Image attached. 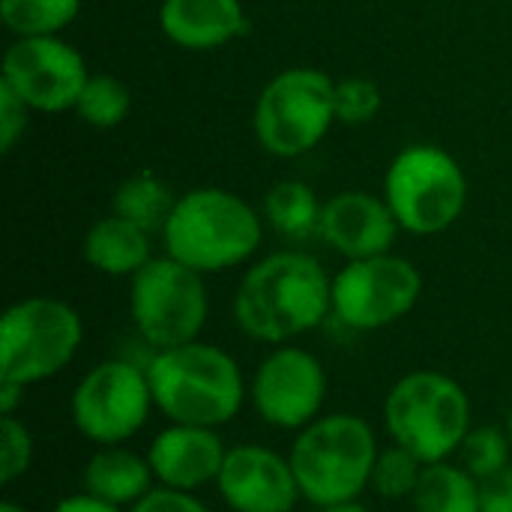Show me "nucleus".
<instances>
[{
	"instance_id": "obj_1",
	"label": "nucleus",
	"mask_w": 512,
	"mask_h": 512,
	"mask_svg": "<svg viewBox=\"0 0 512 512\" xmlns=\"http://www.w3.org/2000/svg\"><path fill=\"white\" fill-rule=\"evenodd\" d=\"M333 315V276L306 252L255 261L234 294V324L261 345H291Z\"/></svg>"
},
{
	"instance_id": "obj_2",
	"label": "nucleus",
	"mask_w": 512,
	"mask_h": 512,
	"mask_svg": "<svg viewBox=\"0 0 512 512\" xmlns=\"http://www.w3.org/2000/svg\"><path fill=\"white\" fill-rule=\"evenodd\" d=\"M153 405L168 423L222 429L249 402L240 363L213 342H186L153 351L144 363Z\"/></svg>"
},
{
	"instance_id": "obj_3",
	"label": "nucleus",
	"mask_w": 512,
	"mask_h": 512,
	"mask_svg": "<svg viewBox=\"0 0 512 512\" xmlns=\"http://www.w3.org/2000/svg\"><path fill=\"white\" fill-rule=\"evenodd\" d=\"M378 453L381 444L372 423L360 414L336 411L321 414L306 429L294 432L288 462L303 501L324 510L360 501L369 489Z\"/></svg>"
},
{
	"instance_id": "obj_4",
	"label": "nucleus",
	"mask_w": 512,
	"mask_h": 512,
	"mask_svg": "<svg viewBox=\"0 0 512 512\" xmlns=\"http://www.w3.org/2000/svg\"><path fill=\"white\" fill-rule=\"evenodd\" d=\"M261 213L240 195L201 186L177 198L165 228V255L198 273H222L246 264L261 246Z\"/></svg>"
},
{
	"instance_id": "obj_5",
	"label": "nucleus",
	"mask_w": 512,
	"mask_h": 512,
	"mask_svg": "<svg viewBox=\"0 0 512 512\" xmlns=\"http://www.w3.org/2000/svg\"><path fill=\"white\" fill-rule=\"evenodd\" d=\"M384 429L390 444L405 447L423 465L447 462L474 429L471 396L447 372H408L384 396Z\"/></svg>"
},
{
	"instance_id": "obj_6",
	"label": "nucleus",
	"mask_w": 512,
	"mask_h": 512,
	"mask_svg": "<svg viewBox=\"0 0 512 512\" xmlns=\"http://www.w3.org/2000/svg\"><path fill=\"white\" fill-rule=\"evenodd\" d=\"M84 342V321L60 297H24L0 318V381L36 387L57 378Z\"/></svg>"
},
{
	"instance_id": "obj_7",
	"label": "nucleus",
	"mask_w": 512,
	"mask_h": 512,
	"mask_svg": "<svg viewBox=\"0 0 512 512\" xmlns=\"http://www.w3.org/2000/svg\"><path fill=\"white\" fill-rule=\"evenodd\" d=\"M384 201L402 231L432 237L456 225L468 201V180L453 153L438 144H411L387 168Z\"/></svg>"
},
{
	"instance_id": "obj_8",
	"label": "nucleus",
	"mask_w": 512,
	"mask_h": 512,
	"mask_svg": "<svg viewBox=\"0 0 512 512\" xmlns=\"http://www.w3.org/2000/svg\"><path fill=\"white\" fill-rule=\"evenodd\" d=\"M336 123V81L312 66H294L267 81L252 111L258 144L279 156L294 159L324 141Z\"/></svg>"
},
{
	"instance_id": "obj_9",
	"label": "nucleus",
	"mask_w": 512,
	"mask_h": 512,
	"mask_svg": "<svg viewBox=\"0 0 512 512\" xmlns=\"http://www.w3.org/2000/svg\"><path fill=\"white\" fill-rule=\"evenodd\" d=\"M210 297L204 273L171 255H153L129 285V318L150 351L177 348L201 339Z\"/></svg>"
},
{
	"instance_id": "obj_10",
	"label": "nucleus",
	"mask_w": 512,
	"mask_h": 512,
	"mask_svg": "<svg viewBox=\"0 0 512 512\" xmlns=\"http://www.w3.org/2000/svg\"><path fill=\"white\" fill-rule=\"evenodd\" d=\"M156 411L147 369L141 363L114 357L81 375L69 399L75 432L96 447H117L132 441Z\"/></svg>"
},
{
	"instance_id": "obj_11",
	"label": "nucleus",
	"mask_w": 512,
	"mask_h": 512,
	"mask_svg": "<svg viewBox=\"0 0 512 512\" xmlns=\"http://www.w3.org/2000/svg\"><path fill=\"white\" fill-rule=\"evenodd\" d=\"M420 294L414 261L393 252L357 258L333 276V318L354 333H375L411 315Z\"/></svg>"
},
{
	"instance_id": "obj_12",
	"label": "nucleus",
	"mask_w": 512,
	"mask_h": 512,
	"mask_svg": "<svg viewBox=\"0 0 512 512\" xmlns=\"http://www.w3.org/2000/svg\"><path fill=\"white\" fill-rule=\"evenodd\" d=\"M327 369L300 345H276L249 378V405L258 420L279 432H300L324 414Z\"/></svg>"
},
{
	"instance_id": "obj_13",
	"label": "nucleus",
	"mask_w": 512,
	"mask_h": 512,
	"mask_svg": "<svg viewBox=\"0 0 512 512\" xmlns=\"http://www.w3.org/2000/svg\"><path fill=\"white\" fill-rule=\"evenodd\" d=\"M87 78L84 57L60 36H18L3 54L0 84L30 111L60 114L75 108Z\"/></svg>"
},
{
	"instance_id": "obj_14",
	"label": "nucleus",
	"mask_w": 512,
	"mask_h": 512,
	"mask_svg": "<svg viewBox=\"0 0 512 512\" xmlns=\"http://www.w3.org/2000/svg\"><path fill=\"white\" fill-rule=\"evenodd\" d=\"M216 492L231 512H294L303 501L288 456L255 441L228 447Z\"/></svg>"
},
{
	"instance_id": "obj_15",
	"label": "nucleus",
	"mask_w": 512,
	"mask_h": 512,
	"mask_svg": "<svg viewBox=\"0 0 512 512\" xmlns=\"http://www.w3.org/2000/svg\"><path fill=\"white\" fill-rule=\"evenodd\" d=\"M144 456L153 468L156 486H168L177 492H201L207 486H216L228 447L219 429L168 423L162 432L153 435Z\"/></svg>"
},
{
	"instance_id": "obj_16",
	"label": "nucleus",
	"mask_w": 512,
	"mask_h": 512,
	"mask_svg": "<svg viewBox=\"0 0 512 512\" xmlns=\"http://www.w3.org/2000/svg\"><path fill=\"white\" fill-rule=\"evenodd\" d=\"M399 231L402 228L384 198L348 189L324 201L318 237L342 258L357 261L390 252Z\"/></svg>"
},
{
	"instance_id": "obj_17",
	"label": "nucleus",
	"mask_w": 512,
	"mask_h": 512,
	"mask_svg": "<svg viewBox=\"0 0 512 512\" xmlns=\"http://www.w3.org/2000/svg\"><path fill=\"white\" fill-rule=\"evenodd\" d=\"M246 9L240 0H162V33L189 51H213L246 33Z\"/></svg>"
},
{
	"instance_id": "obj_18",
	"label": "nucleus",
	"mask_w": 512,
	"mask_h": 512,
	"mask_svg": "<svg viewBox=\"0 0 512 512\" xmlns=\"http://www.w3.org/2000/svg\"><path fill=\"white\" fill-rule=\"evenodd\" d=\"M81 486L93 498L129 510L156 486V477L147 456L129 450L126 444H117L96 447V453L84 462Z\"/></svg>"
},
{
	"instance_id": "obj_19",
	"label": "nucleus",
	"mask_w": 512,
	"mask_h": 512,
	"mask_svg": "<svg viewBox=\"0 0 512 512\" xmlns=\"http://www.w3.org/2000/svg\"><path fill=\"white\" fill-rule=\"evenodd\" d=\"M81 252L93 270L105 276H129V279L153 258L150 231L117 213H108L87 228Z\"/></svg>"
},
{
	"instance_id": "obj_20",
	"label": "nucleus",
	"mask_w": 512,
	"mask_h": 512,
	"mask_svg": "<svg viewBox=\"0 0 512 512\" xmlns=\"http://www.w3.org/2000/svg\"><path fill=\"white\" fill-rule=\"evenodd\" d=\"M411 507L414 512H480V480L453 459L426 465Z\"/></svg>"
},
{
	"instance_id": "obj_21",
	"label": "nucleus",
	"mask_w": 512,
	"mask_h": 512,
	"mask_svg": "<svg viewBox=\"0 0 512 512\" xmlns=\"http://www.w3.org/2000/svg\"><path fill=\"white\" fill-rule=\"evenodd\" d=\"M177 198L171 192V186L153 174V171H141V174H132L126 177L117 189H114V198H111V213L141 225L144 231H159L165 228L171 210H174Z\"/></svg>"
},
{
	"instance_id": "obj_22",
	"label": "nucleus",
	"mask_w": 512,
	"mask_h": 512,
	"mask_svg": "<svg viewBox=\"0 0 512 512\" xmlns=\"http://www.w3.org/2000/svg\"><path fill=\"white\" fill-rule=\"evenodd\" d=\"M324 204L300 180H279L264 195V219L288 240H309L321 231Z\"/></svg>"
},
{
	"instance_id": "obj_23",
	"label": "nucleus",
	"mask_w": 512,
	"mask_h": 512,
	"mask_svg": "<svg viewBox=\"0 0 512 512\" xmlns=\"http://www.w3.org/2000/svg\"><path fill=\"white\" fill-rule=\"evenodd\" d=\"M78 9L81 0H0V18L15 36H60Z\"/></svg>"
},
{
	"instance_id": "obj_24",
	"label": "nucleus",
	"mask_w": 512,
	"mask_h": 512,
	"mask_svg": "<svg viewBox=\"0 0 512 512\" xmlns=\"http://www.w3.org/2000/svg\"><path fill=\"white\" fill-rule=\"evenodd\" d=\"M129 105H132V96L120 78L90 75L72 111L93 129H114L126 120Z\"/></svg>"
},
{
	"instance_id": "obj_25",
	"label": "nucleus",
	"mask_w": 512,
	"mask_h": 512,
	"mask_svg": "<svg viewBox=\"0 0 512 512\" xmlns=\"http://www.w3.org/2000/svg\"><path fill=\"white\" fill-rule=\"evenodd\" d=\"M423 468L426 465L405 447H399V444L381 447L375 468H372L369 489L384 501H411V495L417 492V483L423 477Z\"/></svg>"
},
{
	"instance_id": "obj_26",
	"label": "nucleus",
	"mask_w": 512,
	"mask_h": 512,
	"mask_svg": "<svg viewBox=\"0 0 512 512\" xmlns=\"http://www.w3.org/2000/svg\"><path fill=\"white\" fill-rule=\"evenodd\" d=\"M512 456V441L507 435V429L498 426H477L468 432L462 450H459V462L477 477L486 480L498 471H504Z\"/></svg>"
},
{
	"instance_id": "obj_27",
	"label": "nucleus",
	"mask_w": 512,
	"mask_h": 512,
	"mask_svg": "<svg viewBox=\"0 0 512 512\" xmlns=\"http://www.w3.org/2000/svg\"><path fill=\"white\" fill-rule=\"evenodd\" d=\"M384 96L369 78H342L336 81V120L345 126H363L378 117Z\"/></svg>"
},
{
	"instance_id": "obj_28",
	"label": "nucleus",
	"mask_w": 512,
	"mask_h": 512,
	"mask_svg": "<svg viewBox=\"0 0 512 512\" xmlns=\"http://www.w3.org/2000/svg\"><path fill=\"white\" fill-rule=\"evenodd\" d=\"M36 456L33 432L18 417H0V483L12 486L21 480Z\"/></svg>"
},
{
	"instance_id": "obj_29",
	"label": "nucleus",
	"mask_w": 512,
	"mask_h": 512,
	"mask_svg": "<svg viewBox=\"0 0 512 512\" xmlns=\"http://www.w3.org/2000/svg\"><path fill=\"white\" fill-rule=\"evenodd\" d=\"M129 512H213L198 492H177L168 486H153Z\"/></svg>"
},
{
	"instance_id": "obj_30",
	"label": "nucleus",
	"mask_w": 512,
	"mask_h": 512,
	"mask_svg": "<svg viewBox=\"0 0 512 512\" xmlns=\"http://www.w3.org/2000/svg\"><path fill=\"white\" fill-rule=\"evenodd\" d=\"M27 114H30V108L6 84H0V150L3 153H9L18 144V138L24 135Z\"/></svg>"
},
{
	"instance_id": "obj_31",
	"label": "nucleus",
	"mask_w": 512,
	"mask_h": 512,
	"mask_svg": "<svg viewBox=\"0 0 512 512\" xmlns=\"http://www.w3.org/2000/svg\"><path fill=\"white\" fill-rule=\"evenodd\" d=\"M480 512H512V465L480 480Z\"/></svg>"
},
{
	"instance_id": "obj_32",
	"label": "nucleus",
	"mask_w": 512,
	"mask_h": 512,
	"mask_svg": "<svg viewBox=\"0 0 512 512\" xmlns=\"http://www.w3.org/2000/svg\"><path fill=\"white\" fill-rule=\"evenodd\" d=\"M51 512H129V510L114 507V504H108V501H99V498H93L90 492H75V495L60 498Z\"/></svg>"
},
{
	"instance_id": "obj_33",
	"label": "nucleus",
	"mask_w": 512,
	"mask_h": 512,
	"mask_svg": "<svg viewBox=\"0 0 512 512\" xmlns=\"http://www.w3.org/2000/svg\"><path fill=\"white\" fill-rule=\"evenodd\" d=\"M24 396H27V387L0 381V417H15L18 408L24 405Z\"/></svg>"
},
{
	"instance_id": "obj_34",
	"label": "nucleus",
	"mask_w": 512,
	"mask_h": 512,
	"mask_svg": "<svg viewBox=\"0 0 512 512\" xmlns=\"http://www.w3.org/2000/svg\"><path fill=\"white\" fill-rule=\"evenodd\" d=\"M318 512H372L366 504H360V501H348V504H333V507H324V510Z\"/></svg>"
},
{
	"instance_id": "obj_35",
	"label": "nucleus",
	"mask_w": 512,
	"mask_h": 512,
	"mask_svg": "<svg viewBox=\"0 0 512 512\" xmlns=\"http://www.w3.org/2000/svg\"><path fill=\"white\" fill-rule=\"evenodd\" d=\"M0 512H33V510L21 507V504H15V501H3V504H0Z\"/></svg>"
},
{
	"instance_id": "obj_36",
	"label": "nucleus",
	"mask_w": 512,
	"mask_h": 512,
	"mask_svg": "<svg viewBox=\"0 0 512 512\" xmlns=\"http://www.w3.org/2000/svg\"><path fill=\"white\" fill-rule=\"evenodd\" d=\"M507 435H510V441H512V411H510V417H507Z\"/></svg>"
}]
</instances>
